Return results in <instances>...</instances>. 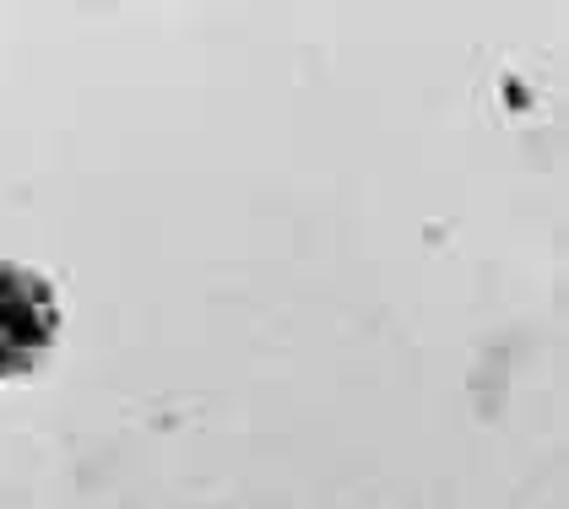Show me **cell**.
Masks as SVG:
<instances>
[{
    "mask_svg": "<svg viewBox=\"0 0 569 509\" xmlns=\"http://www.w3.org/2000/svg\"><path fill=\"white\" fill-rule=\"evenodd\" d=\"M60 326V303L39 271L0 260V380L39 369Z\"/></svg>",
    "mask_w": 569,
    "mask_h": 509,
    "instance_id": "1",
    "label": "cell"
}]
</instances>
